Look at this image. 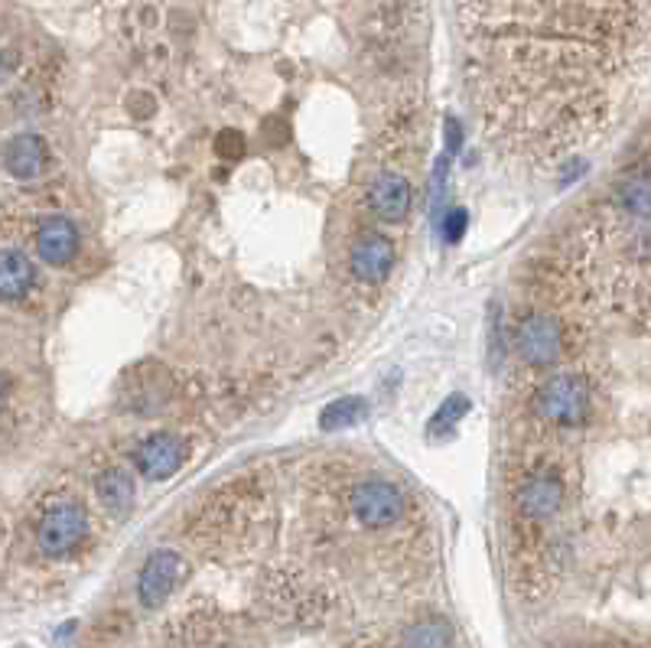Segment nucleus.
Returning <instances> with one entry per match:
<instances>
[{"instance_id":"f257e3e1","label":"nucleus","mask_w":651,"mask_h":648,"mask_svg":"<svg viewBox=\"0 0 651 648\" xmlns=\"http://www.w3.org/2000/svg\"><path fill=\"white\" fill-rule=\"evenodd\" d=\"M590 404H593V391L586 385V379L577 372H557V375L544 379L534 391V410L540 414V420H547L554 427L586 424Z\"/></svg>"},{"instance_id":"f03ea898","label":"nucleus","mask_w":651,"mask_h":648,"mask_svg":"<svg viewBox=\"0 0 651 648\" xmlns=\"http://www.w3.org/2000/svg\"><path fill=\"white\" fill-rule=\"evenodd\" d=\"M567 346L563 323L550 313H527L515 329V349L527 369H550Z\"/></svg>"},{"instance_id":"7ed1b4c3","label":"nucleus","mask_w":651,"mask_h":648,"mask_svg":"<svg viewBox=\"0 0 651 648\" xmlns=\"http://www.w3.org/2000/svg\"><path fill=\"white\" fill-rule=\"evenodd\" d=\"M85 534H89V516L72 499L46 509V516L36 524V544L46 557H69L85 541Z\"/></svg>"},{"instance_id":"20e7f679","label":"nucleus","mask_w":651,"mask_h":648,"mask_svg":"<svg viewBox=\"0 0 651 648\" xmlns=\"http://www.w3.org/2000/svg\"><path fill=\"white\" fill-rule=\"evenodd\" d=\"M349 506L362 528H388L404 516V496L382 479L359 483L349 496Z\"/></svg>"},{"instance_id":"39448f33","label":"nucleus","mask_w":651,"mask_h":648,"mask_svg":"<svg viewBox=\"0 0 651 648\" xmlns=\"http://www.w3.org/2000/svg\"><path fill=\"white\" fill-rule=\"evenodd\" d=\"M563 499H567V486L554 470H537L527 479H521L519 496H515L521 519L527 521L554 519L560 512Z\"/></svg>"},{"instance_id":"423d86ee","label":"nucleus","mask_w":651,"mask_h":648,"mask_svg":"<svg viewBox=\"0 0 651 648\" xmlns=\"http://www.w3.org/2000/svg\"><path fill=\"white\" fill-rule=\"evenodd\" d=\"M186 460V443L176 433H150L133 450V466L147 479H170Z\"/></svg>"},{"instance_id":"0eeeda50","label":"nucleus","mask_w":651,"mask_h":648,"mask_svg":"<svg viewBox=\"0 0 651 648\" xmlns=\"http://www.w3.org/2000/svg\"><path fill=\"white\" fill-rule=\"evenodd\" d=\"M179 554L176 551H153L137 577V597L147 610H156L160 603H166V597L173 593L176 580H179Z\"/></svg>"},{"instance_id":"6e6552de","label":"nucleus","mask_w":651,"mask_h":648,"mask_svg":"<svg viewBox=\"0 0 651 648\" xmlns=\"http://www.w3.org/2000/svg\"><path fill=\"white\" fill-rule=\"evenodd\" d=\"M79 245H82L79 229L66 216H46L36 229V255L49 267H66L69 261H75Z\"/></svg>"},{"instance_id":"1a4fd4ad","label":"nucleus","mask_w":651,"mask_h":648,"mask_svg":"<svg viewBox=\"0 0 651 648\" xmlns=\"http://www.w3.org/2000/svg\"><path fill=\"white\" fill-rule=\"evenodd\" d=\"M352 274L365 284H382L394 267V245L388 235L369 232L352 245Z\"/></svg>"},{"instance_id":"9d476101","label":"nucleus","mask_w":651,"mask_h":648,"mask_svg":"<svg viewBox=\"0 0 651 648\" xmlns=\"http://www.w3.org/2000/svg\"><path fill=\"white\" fill-rule=\"evenodd\" d=\"M372 212L385 222H400L410 212V183L400 173H382L372 183Z\"/></svg>"},{"instance_id":"9b49d317","label":"nucleus","mask_w":651,"mask_h":648,"mask_svg":"<svg viewBox=\"0 0 651 648\" xmlns=\"http://www.w3.org/2000/svg\"><path fill=\"white\" fill-rule=\"evenodd\" d=\"M3 163L16 180H33L46 166V143L36 134H20L3 147Z\"/></svg>"},{"instance_id":"f8f14e48","label":"nucleus","mask_w":651,"mask_h":648,"mask_svg":"<svg viewBox=\"0 0 651 648\" xmlns=\"http://www.w3.org/2000/svg\"><path fill=\"white\" fill-rule=\"evenodd\" d=\"M36 267L23 252L3 248L0 252V300H20L33 290Z\"/></svg>"},{"instance_id":"ddd939ff","label":"nucleus","mask_w":651,"mask_h":648,"mask_svg":"<svg viewBox=\"0 0 651 648\" xmlns=\"http://www.w3.org/2000/svg\"><path fill=\"white\" fill-rule=\"evenodd\" d=\"M95 493H98L102 506H105L108 512H115V516H125V512H130V506H133V496H137L130 473L118 470V466H108L105 473H98V479H95Z\"/></svg>"},{"instance_id":"4468645a","label":"nucleus","mask_w":651,"mask_h":648,"mask_svg":"<svg viewBox=\"0 0 651 648\" xmlns=\"http://www.w3.org/2000/svg\"><path fill=\"white\" fill-rule=\"evenodd\" d=\"M365 414H369V401H365V397H339V401H333V404L323 407L319 424H323V430L352 427V424H359Z\"/></svg>"},{"instance_id":"2eb2a0df","label":"nucleus","mask_w":651,"mask_h":648,"mask_svg":"<svg viewBox=\"0 0 651 648\" xmlns=\"http://www.w3.org/2000/svg\"><path fill=\"white\" fill-rule=\"evenodd\" d=\"M404 646L407 648H450V626H446V623H440V620L417 623L414 629H407V636H404Z\"/></svg>"},{"instance_id":"dca6fc26","label":"nucleus","mask_w":651,"mask_h":648,"mask_svg":"<svg viewBox=\"0 0 651 648\" xmlns=\"http://www.w3.org/2000/svg\"><path fill=\"white\" fill-rule=\"evenodd\" d=\"M463 414H469V401L463 397V394H450L446 397V404L437 410V417H433V427H443V424H456Z\"/></svg>"},{"instance_id":"f3484780","label":"nucleus","mask_w":651,"mask_h":648,"mask_svg":"<svg viewBox=\"0 0 651 648\" xmlns=\"http://www.w3.org/2000/svg\"><path fill=\"white\" fill-rule=\"evenodd\" d=\"M466 225H469V216H466L463 209H453V212L443 219V239H446L450 245H456V242L466 235Z\"/></svg>"},{"instance_id":"a211bd4d","label":"nucleus","mask_w":651,"mask_h":648,"mask_svg":"<svg viewBox=\"0 0 651 648\" xmlns=\"http://www.w3.org/2000/svg\"><path fill=\"white\" fill-rule=\"evenodd\" d=\"M219 157L222 160H239L242 153H245V140H242V134H235V130H225L222 137H219Z\"/></svg>"},{"instance_id":"6ab92c4d","label":"nucleus","mask_w":651,"mask_h":648,"mask_svg":"<svg viewBox=\"0 0 651 648\" xmlns=\"http://www.w3.org/2000/svg\"><path fill=\"white\" fill-rule=\"evenodd\" d=\"M446 134H450V150H460L463 147V130L456 125V118L446 121Z\"/></svg>"},{"instance_id":"aec40b11","label":"nucleus","mask_w":651,"mask_h":648,"mask_svg":"<svg viewBox=\"0 0 651 648\" xmlns=\"http://www.w3.org/2000/svg\"><path fill=\"white\" fill-rule=\"evenodd\" d=\"M7 391H10V382H7V375L0 372V407H3V401H7Z\"/></svg>"}]
</instances>
